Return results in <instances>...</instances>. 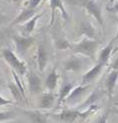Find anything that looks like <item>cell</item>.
<instances>
[{"label": "cell", "mask_w": 118, "mask_h": 123, "mask_svg": "<svg viewBox=\"0 0 118 123\" xmlns=\"http://www.w3.org/2000/svg\"><path fill=\"white\" fill-rule=\"evenodd\" d=\"M13 41L16 47V52L19 55H24L34 44L35 39L30 36H24V35H14Z\"/></svg>", "instance_id": "cell-5"}, {"label": "cell", "mask_w": 118, "mask_h": 123, "mask_svg": "<svg viewBox=\"0 0 118 123\" xmlns=\"http://www.w3.org/2000/svg\"><path fill=\"white\" fill-rule=\"evenodd\" d=\"M82 67H83V62L81 61V59H79L78 57L75 56L69 58L64 64L65 70L71 72H78L82 69Z\"/></svg>", "instance_id": "cell-15"}, {"label": "cell", "mask_w": 118, "mask_h": 123, "mask_svg": "<svg viewBox=\"0 0 118 123\" xmlns=\"http://www.w3.org/2000/svg\"><path fill=\"white\" fill-rule=\"evenodd\" d=\"M26 115L30 119V123H47L45 114H43L40 111H37V110L26 111Z\"/></svg>", "instance_id": "cell-20"}, {"label": "cell", "mask_w": 118, "mask_h": 123, "mask_svg": "<svg viewBox=\"0 0 118 123\" xmlns=\"http://www.w3.org/2000/svg\"><path fill=\"white\" fill-rule=\"evenodd\" d=\"M58 79H59V75L56 71V68H52V70L49 72V74L47 75L46 79H45V87L47 89V91H51L53 92L56 89L57 85H58Z\"/></svg>", "instance_id": "cell-13"}, {"label": "cell", "mask_w": 118, "mask_h": 123, "mask_svg": "<svg viewBox=\"0 0 118 123\" xmlns=\"http://www.w3.org/2000/svg\"><path fill=\"white\" fill-rule=\"evenodd\" d=\"M109 10H111V11H114V12H116V13L118 14V2L114 3V5L112 6V8L109 9Z\"/></svg>", "instance_id": "cell-28"}, {"label": "cell", "mask_w": 118, "mask_h": 123, "mask_svg": "<svg viewBox=\"0 0 118 123\" xmlns=\"http://www.w3.org/2000/svg\"><path fill=\"white\" fill-rule=\"evenodd\" d=\"M75 87L72 83L70 82H65L62 84L61 88L59 90V94H58V99H57V107H59L63 102H65V100L67 99V97L69 96V94L71 93V91L73 90V88Z\"/></svg>", "instance_id": "cell-14"}, {"label": "cell", "mask_w": 118, "mask_h": 123, "mask_svg": "<svg viewBox=\"0 0 118 123\" xmlns=\"http://www.w3.org/2000/svg\"><path fill=\"white\" fill-rule=\"evenodd\" d=\"M21 1H22V0H12V2L15 3V4H19Z\"/></svg>", "instance_id": "cell-32"}, {"label": "cell", "mask_w": 118, "mask_h": 123, "mask_svg": "<svg viewBox=\"0 0 118 123\" xmlns=\"http://www.w3.org/2000/svg\"><path fill=\"white\" fill-rule=\"evenodd\" d=\"M103 67H104L103 64H101V63L98 62L96 65L93 66L91 69H89V70L83 75V77H82V82H83V84L86 85V84H89V83L92 82V81H94L95 79L98 77V75L101 73Z\"/></svg>", "instance_id": "cell-10"}, {"label": "cell", "mask_w": 118, "mask_h": 123, "mask_svg": "<svg viewBox=\"0 0 118 123\" xmlns=\"http://www.w3.org/2000/svg\"><path fill=\"white\" fill-rule=\"evenodd\" d=\"M54 42H55V46H56L58 50H66V49L71 48L72 46L68 43V41L64 37H61V36L54 37Z\"/></svg>", "instance_id": "cell-22"}, {"label": "cell", "mask_w": 118, "mask_h": 123, "mask_svg": "<svg viewBox=\"0 0 118 123\" xmlns=\"http://www.w3.org/2000/svg\"><path fill=\"white\" fill-rule=\"evenodd\" d=\"M55 103V95L51 91L43 92L39 98V108L41 110H49L51 109Z\"/></svg>", "instance_id": "cell-9"}, {"label": "cell", "mask_w": 118, "mask_h": 123, "mask_svg": "<svg viewBox=\"0 0 118 123\" xmlns=\"http://www.w3.org/2000/svg\"><path fill=\"white\" fill-rule=\"evenodd\" d=\"M107 119H108V112H105L99 117L97 123H107Z\"/></svg>", "instance_id": "cell-26"}, {"label": "cell", "mask_w": 118, "mask_h": 123, "mask_svg": "<svg viewBox=\"0 0 118 123\" xmlns=\"http://www.w3.org/2000/svg\"><path fill=\"white\" fill-rule=\"evenodd\" d=\"M27 81L28 88L32 94H38L42 91V82L40 77L36 73L29 71L27 72Z\"/></svg>", "instance_id": "cell-6"}, {"label": "cell", "mask_w": 118, "mask_h": 123, "mask_svg": "<svg viewBox=\"0 0 118 123\" xmlns=\"http://www.w3.org/2000/svg\"><path fill=\"white\" fill-rule=\"evenodd\" d=\"M116 104H117V105H118V98H117V100H116V102H115Z\"/></svg>", "instance_id": "cell-33"}, {"label": "cell", "mask_w": 118, "mask_h": 123, "mask_svg": "<svg viewBox=\"0 0 118 123\" xmlns=\"http://www.w3.org/2000/svg\"><path fill=\"white\" fill-rule=\"evenodd\" d=\"M88 88V85H77L73 88V90L71 91V93L69 94V96L67 97V99L65 100V102H73V101H76L77 99H79V97H81L83 95L84 92L87 90Z\"/></svg>", "instance_id": "cell-19"}, {"label": "cell", "mask_w": 118, "mask_h": 123, "mask_svg": "<svg viewBox=\"0 0 118 123\" xmlns=\"http://www.w3.org/2000/svg\"><path fill=\"white\" fill-rule=\"evenodd\" d=\"M114 40L111 41L110 43L105 46L102 50L99 52V55H98V62L101 63L103 65H106V63L108 62V60L110 58V55L112 53V50H113V46H114Z\"/></svg>", "instance_id": "cell-16"}, {"label": "cell", "mask_w": 118, "mask_h": 123, "mask_svg": "<svg viewBox=\"0 0 118 123\" xmlns=\"http://www.w3.org/2000/svg\"><path fill=\"white\" fill-rule=\"evenodd\" d=\"M81 32H82V34H84V37H88V38L94 39L95 31H94V28L92 27V25L90 23H88V22H83L82 23Z\"/></svg>", "instance_id": "cell-21"}, {"label": "cell", "mask_w": 118, "mask_h": 123, "mask_svg": "<svg viewBox=\"0 0 118 123\" xmlns=\"http://www.w3.org/2000/svg\"><path fill=\"white\" fill-rule=\"evenodd\" d=\"M3 123H25V122H18V121H7V122H3Z\"/></svg>", "instance_id": "cell-31"}, {"label": "cell", "mask_w": 118, "mask_h": 123, "mask_svg": "<svg viewBox=\"0 0 118 123\" xmlns=\"http://www.w3.org/2000/svg\"><path fill=\"white\" fill-rule=\"evenodd\" d=\"M117 80H118V70H112L108 74L106 80H105V88H106L107 94L110 98L113 95Z\"/></svg>", "instance_id": "cell-12"}, {"label": "cell", "mask_w": 118, "mask_h": 123, "mask_svg": "<svg viewBox=\"0 0 118 123\" xmlns=\"http://www.w3.org/2000/svg\"><path fill=\"white\" fill-rule=\"evenodd\" d=\"M36 61H37V66H38L39 71L42 72L45 69L46 64H47V51L45 49V46L43 44H39L37 46Z\"/></svg>", "instance_id": "cell-11"}, {"label": "cell", "mask_w": 118, "mask_h": 123, "mask_svg": "<svg viewBox=\"0 0 118 123\" xmlns=\"http://www.w3.org/2000/svg\"><path fill=\"white\" fill-rule=\"evenodd\" d=\"M1 55H2V58L5 60V62L19 76H23L27 74V66L25 62L22 61L13 51H11L8 48H5L2 50Z\"/></svg>", "instance_id": "cell-2"}, {"label": "cell", "mask_w": 118, "mask_h": 123, "mask_svg": "<svg viewBox=\"0 0 118 123\" xmlns=\"http://www.w3.org/2000/svg\"><path fill=\"white\" fill-rule=\"evenodd\" d=\"M117 23H118V18H117ZM114 42H118V30H117V34H116L115 38H114Z\"/></svg>", "instance_id": "cell-30"}, {"label": "cell", "mask_w": 118, "mask_h": 123, "mask_svg": "<svg viewBox=\"0 0 118 123\" xmlns=\"http://www.w3.org/2000/svg\"><path fill=\"white\" fill-rule=\"evenodd\" d=\"M2 21H3V13H2L1 11H0V25H1Z\"/></svg>", "instance_id": "cell-29"}, {"label": "cell", "mask_w": 118, "mask_h": 123, "mask_svg": "<svg viewBox=\"0 0 118 123\" xmlns=\"http://www.w3.org/2000/svg\"><path fill=\"white\" fill-rule=\"evenodd\" d=\"M98 42L95 39L83 37L82 40H80L78 43L71 46V49L74 53L82 54L84 56H87L91 59L95 58V53L98 48Z\"/></svg>", "instance_id": "cell-3"}, {"label": "cell", "mask_w": 118, "mask_h": 123, "mask_svg": "<svg viewBox=\"0 0 118 123\" xmlns=\"http://www.w3.org/2000/svg\"><path fill=\"white\" fill-rule=\"evenodd\" d=\"M10 104H13V101L7 99V98L3 97L1 94H0V107L2 106H6V105H10Z\"/></svg>", "instance_id": "cell-25"}, {"label": "cell", "mask_w": 118, "mask_h": 123, "mask_svg": "<svg viewBox=\"0 0 118 123\" xmlns=\"http://www.w3.org/2000/svg\"><path fill=\"white\" fill-rule=\"evenodd\" d=\"M97 109V106L95 105H91L87 110H85L84 112H81L79 110H72V109H67V110H63L59 113H54L52 114L53 117L57 118L58 120L64 122V123H73L75 122L78 118H86L88 116L93 113V111H95Z\"/></svg>", "instance_id": "cell-1"}, {"label": "cell", "mask_w": 118, "mask_h": 123, "mask_svg": "<svg viewBox=\"0 0 118 123\" xmlns=\"http://www.w3.org/2000/svg\"><path fill=\"white\" fill-rule=\"evenodd\" d=\"M42 1L43 0H27V1L24 3V7H28V8H31V9H36Z\"/></svg>", "instance_id": "cell-24"}, {"label": "cell", "mask_w": 118, "mask_h": 123, "mask_svg": "<svg viewBox=\"0 0 118 123\" xmlns=\"http://www.w3.org/2000/svg\"><path fill=\"white\" fill-rule=\"evenodd\" d=\"M110 67H111L112 70H118V58H116L114 60V62L112 63V65H111Z\"/></svg>", "instance_id": "cell-27"}, {"label": "cell", "mask_w": 118, "mask_h": 123, "mask_svg": "<svg viewBox=\"0 0 118 123\" xmlns=\"http://www.w3.org/2000/svg\"><path fill=\"white\" fill-rule=\"evenodd\" d=\"M43 15V13H39V14H35L30 20H28L26 23H24L23 25L21 26L22 31H23V35L24 36H29L30 33L33 32V30L36 26L37 21L39 20V18Z\"/></svg>", "instance_id": "cell-17"}, {"label": "cell", "mask_w": 118, "mask_h": 123, "mask_svg": "<svg viewBox=\"0 0 118 123\" xmlns=\"http://www.w3.org/2000/svg\"><path fill=\"white\" fill-rule=\"evenodd\" d=\"M35 15V9H31V8H28V7H24L21 12L18 14L14 20L12 21V23L10 24V26H14V25H23L24 23H26L28 20H30L31 18Z\"/></svg>", "instance_id": "cell-8"}, {"label": "cell", "mask_w": 118, "mask_h": 123, "mask_svg": "<svg viewBox=\"0 0 118 123\" xmlns=\"http://www.w3.org/2000/svg\"><path fill=\"white\" fill-rule=\"evenodd\" d=\"M8 88L11 92L12 96H13L14 100L18 103H21V102H25L26 100V97H25V94L23 93V92L21 91V89L18 87L17 84L15 82H10L8 83Z\"/></svg>", "instance_id": "cell-18"}, {"label": "cell", "mask_w": 118, "mask_h": 123, "mask_svg": "<svg viewBox=\"0 0 118 123\" xmlns=\"http://www.w3.org/2000/svg\"><path fill=\"white\" fill-rule=\"evenodd\" d=\"M81 5H82V7L99 23V25L101 27H104V21H103L101 9L94 0H82Z\"/></svg>", "instance_id": "cell-4"}, {"label": "cell", "mask_w": 118, "mask_h": 123, "mask_svg": "<svg viewBox=\"0 0 118 123\" xmlns=\"http://www.w3.org/2000/svg\"><path fill=\"white\" fill-rule=\"evenodd\" d=\"M50 2V8H51V19H50V23L49 25L52 26L53 23H54V20H55V12L56 10H59L60 13L62 14V17L64 18L65 20H67L69 16H68V13L63 5V2L62 0H49Z\"/></svg>", "instance_id": "cell-7"}, {"label": "cell", "mask_w": 118, "mask_h": 123, "mask_svg": "<svg viewBox=\"0 0 118 123\" xmlns=\"http://www.w3.org/2000/svg\"><path fill=\"white\" fill-rule=\"evenodd\" d=\"M16 113L14 111H0V123L7 122L16 117Z\"/></svg>", "instance_id": "cell-23"}]
</instances>
